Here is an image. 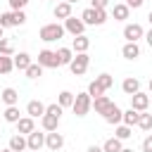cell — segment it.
I'll return each instance as SVG.
<instances>
[{"label":"cell","instance_id":"6da1fadb","mask_svg":"<svg viewBox=\"0 0 152 152\" xmlns=\"http://www.w3.org/2000/svg\"><path fill=\"white\" fill-rule=\"evenodd\" d=\"M107 19H109L107 10H93V7H88V10L81 12V21L86 26H102Z\"/></svg>","mask_w":152,"mask_h":152},{"label":"cell","instance_id":"7a4b0ae2","mask_svg":"<svg viewBox=\"0 0 152 152\" xmlns=\"http://www.w3.org/2000/svg\"><path fill=\"white\" fill-rule=\"evenodd\" d=\"M38 36H40V40H43V43H55V40H59V38L64 36V26H62V24H57V21L45 24V26H40Z\"/></svg>","mask_w":152,"mask_h":152},{"label":"cell","instance_id":"3957f363","mask_svg":"<svg viewBox=\"0 0 152 152\" xmlns=\"http://www.w3.org/2000/svg\"><path fill=\"white\" fill-rule=\"evenodd\" d=\"M90 107H93V97H90L88 93H76V95H74L71 112H74L76 116H86V114L90 112Z\"/></svg>","mask_w":152,"mask_h":152},{"label":"cell","instance_id":"277c9868","mask_svg":"<svg viewBox=\"0 0 152 152\" xmlns=\"http://www.w3.org/2000/svg\"><path fill=\"white\" fill-rule=\"evenodd\" d=\"M88 64H90L88 52H78V55H74V59H71L69 69H71V74H74V76H83V74L88 71Z\"/></svg>","mask_w":152,"mask_h":152},{"label":"cell","instance_id":"5b68a950","mask_svg":"<svg viewBox=\"0 0 152 152\" xmlns=\"http://www.w3.org/2000/svg\"><path fill=\"white\" fill-rule=\"evenodd\" d=\"M38 64L43 66V69H57L59 66V59H57V52L55 50H40L38 52Z\"/></svg>","mask_w":152,"mask_h":152},{"label":"cell","instance_id":"8992f818","mask_svg":"<svg viewBox=\"0 0 152 152\" xmlns=\"http://www.w3.org/2000/svg\"><path fill=\"white\" fill-rule=\"evenodd\" d=\"M124 38H126V43H138L140 38H145V28L140 24H126L124 26Z\"/></svg>","mask_w":152,"mask_h":152},{"label":"cell","instance_id":"52a82bcc","mask_svg":"<svg viewBox=\"0 0 152 152\" xmlns=\"http://www.w3.org/2000/svg\"><path fill=\"white\" fill-rule=\"evenodd\" d=\"M83 31H86V24L81 21V17L76 19V17L71 14L69 19H64V33H71V36H83Z\"/></svg>","mask_w":152,"mask_h":152},{"label":"cell","instance_id":"ba28073f","mask_svg":"<svg viewBox=\"0 0 152 152\" xmlns=\"http://www.w3.org/2000/svg\"><path fill=\"white\" fill-rule=\"evenodd\" d=\"M150 107V95L147 93H135V95H131V109H135V112H145Z\"/></svg>","mask_w":152,"mask_h":152},{"label":"cell","instance_id":"9c48e42d","mask_svg":"<svg viewBox=\"0 0 152 152\" xmlns=\"http://www.w3.org/2000/svg\"><path fill=\"white\" fill-rule=\"evenodd\" d=\"M45 147H48V150H52V152L62 150V147H64V135H62V133H57V131L45 133Z\"/></svg>","mask_w":152,"mask_h":152},{"label":"cell","instance_id":"30bf717a","mask_svg":"<svg viewBox=\"0 0 152 152\" xmlns=\"http://www.w3.org/2000/svg\"><path fill=\"white\" fill-rule=\"evenodd\" d=\"M43 145H45V133L33 131V133H28V135H26V147H28L31 152H38Z\"/></svg>","mask_w":152,"mask_h":152},{"label":"cell","instance_id":"8fae6325","mask_svg":"<svg viewBox=\"0 0 152 152\" xmlns=\"http://www.w3.org/2000/svg\"><path fill=\"white\" fill-rule=\"evenodd\" d=\"M88 48H90V38L83 33V36H74V40H71V50H74V55H78V52H88Z\"/></svg>","mask_w":152,"mask_h":152},{"label":"cell","instance_id":"7c38bea8","mask_svg":"<svg viewBox=\"0 0 152 152\" xmlns=\"http://www.w3.org/2000/svg\"><path fill=\"white\" fill-rule=\"evenodd\" d=\"M36 131V121L31 119V116H21L19 121H17V133L19 135H28V133H33Z\"/></svg>","mask_w":152,"mask_h":152},{"label":"cell","instance_id":"4fadbf2b","mask_svg":"<svg viewBox=\"0 0 152 152\" xmlns=\"http://www.w3.org/2000/svg\"><path fill=\"white\" fill-rule=\"evenodd\" d=\"M52 14H55V19H69L71 17V5L69 2H64V0H59L57 5H55V10H52Z\"/></svg>","mask_w":152,"mask_h":152},{"label":"cell","instance_id":"5bb4252c","mask_svg":"<svg viewBox=\"0 0 152 152\" xmlns=\"http://www.w3.org/2000/svg\"><path fill=\"white\" fill-rule=\"evenodd\" d=\"M12 62H14V69H19V71H26V69L33 64L28 52H19V55H14V57H12Z\"/></svg>","mask_w":152,"mask_h":152},{"label":"cell","instance_id":"9a60e30c","mask_svg":"<svg viewBox=\"0 0 152 152\" xmlns=\"http://www.w3.org/2000/svg\"><path fill=\"white\" fill-rule=\"evenodd\" d=\"M121 90H124L126 95H135V93L140 90V81H138L135 76H126L124 83H121Z\"/></svg>","mask_w":152,"mask_h":152},{"label":"cell","instance_id":"2e32d148","mask_svg":"<svg viewBox=\"0 0 152 152\" xmlns=\"http://www.w3.org/2000/svg\"><path fill=\"white\" fill-rule=\"evenodd\" d=\"M112 104H114V102H112L107 95H100V97H95V100H93V107H95V112H97V114H102V116L109 112V107H112Z\"/></svg>","mask_w":152,"mask_h":152},{"label":"cell","instance_id":"e0dca14e","mask_svg":"<svg viewBox=\"0 0 152 152\" xmlns=\"http://www.w3.org/2000/svg\"><path fill=\"white\" fill-rule=\"evenodd\" d=\"M26 114H28L31 119H38V116L45 114V104H43L40 100H31V102L26 104Z\"/></svg>","mask_w":152,"mask_h":152},{"label":"cell","instance_id":"ac0fdd59","mask_svg":"<svg viewBox=\"0 0 152 152\" xmlns=\"http://www.w3.org/2000/svg\"><path fill=\"white\" fill-rule=\"evenodd\" d=\"M40 126H43V131H45V133H52V131H57V126H59V116L43 114V116H40Z\"/></svg>","mask_w":152,"mask_h":152},{"label":"cell","instance_id":"d6986e66","mask_svg":"<svg viewBox=\"0 0 152 152\" xmlns=\"http://www.w3.org/2000/svg\"><path fill=\"white\" fill-rule=\"evenodd\" d=\"M0 97H2V102H5L7 107H12V104H17V102H19V90L10 86V88H5V90L0 93Z\"/></svg>","mask_w":152,"mask_h":152},{"label":"cell","instance_id":"ffe728a7","mask_svg":"<svg viewBox=\"0 0 152 152\" xmlns=\"http://www.w3.org/2000/svg\"><path fill=\"white\" fill-rule=\"evenodd\" d=\"M121 55H124L126 59H138V57H140V45H138V43H124Z\"/></svg>","mask_w":152,"mask_h":152},{"label":"cell","instance_id":"44dd1931","mask_svg":"<svg viewBox=\"0 0 152 152\" xmlns=\"http://www.w3.org/2000/svg\"><path fill=\"white\" fill-rule=\"evenodd\" d=\"M121 114H124V112L119 109V104H112V107H109V112L104 114V121H107V124H112V126H119V124H121Z\"/></svg>","mask_w":152,"mask_h":152},{"label":"cell","instance_id":"7402d4cb","mask_svg":"<svg viewBox=\"0 0 152 152\" xmlns=\"http://www.w3.org/2000/svg\"><path fill=\"white\" fill-rule=\"evenodd\" d=\"M7 147H10L12 152H26V150H28V147H26V138L19 135V133L10 138V145H7Z\"/></svg>","mask_w":152,"mask_h":152},{"label":"cell","instance_id":"603a6c76","mask_svg":"<svg viewBox=\"0 0 152 152\" xmlns=\"http://www.w3.org/2000/svg\"><path fill=\"white\" fill-rule=\"evenodd\" d=\"M128 14H131V10H128L124 2H116V5L112 7V17H114L116 21H126V19H128Z\"/></svg>","mask_w":152,"mask_h":152},{"label":"cell","instance_id":"cb8c5ba5","mask_svg":"<svg viewBox=\"0 0 152 152\" xmlns=\"http://www.w3.org/2000/svg\"><path fill=\"white\" fill-rule=\"evenodd\" d=\"M55 52H57L59 66H69V64H71V59H74V50H71V48H59V50H55Z\"/></svg>","mask_w":152,"mask_h":152},{"label":"cell","instance_id":"d4e9b609","mask_svg":"<svg viewBox=\"0 0 152 152\" xmlns=\"http://www.w3.org/2000/svg\"><path fill=\"white\" fill-rule=\"evenodd\" d=\"M138 119H140V112H135V109H131V107L121 114V124H126V126H131V128L138 126Z\"/></svg>","mask_w":152,"mask_h":152},{"label":"cell","instance_id":"484cf974","mask_svg":"<svg viewBox=\"0 0 152 152\" xmlns=\"http://www.w3.org/2000/svg\"><path fill=\"white\" fill-rule=\"evenodd\" d=\"M2 119H5L7 124H17V121L21 119V114H19V107H17V104H12V107H5V112H2Z\"/></svg>","mask_w":152,"mask_h":152},{"label":"cell","instance_id":"4316f807","mask_svg":"<svg viewBox=\"0 0 152 152\" xmlns=\"http://www.w3.org/2000/svg\"><path fill=\"white\" fill-rule=\"evenodd\" d=\"M131 135H133V128L126 126V124H119V126L114 128V138H119V140H128Z\"/></svg>","mask_w":152,"mask_h":152},{"label":"cell","instance_id":"83f0119b","mask_svg":"<svg viewBox=\"0 0 152 152\" xmlns=\"http://www.w3.org/2000/svg\"><path fill=\"white\" fill-rule=\"evenodd\" d=\"M121 150H124V145H121L119 138H109V140H104V145H102V152H121Z\"/></svg>","mask_w":152,"mask_h":152},{"label":"cell","instance_id":"f1b7e54d","mask_svg":"<svg viewBox=\"0 0 152 152\" xmlns=\"http://www.w3.org/2000/svg\"><path fill=\"white\" fill-rule=\"evenodd\" d=\"M57 104H59L62 109H64V107H71V104H74V93H71V90H62L59 97H57Z\"/></svg>","mask_w":152,"mask_h":152},{"label":"cell","instance_id":"f546056e","mask_svg":"<svg viewBox=\"0 0 152 152\" xmlns=\"http://www.w3.org/2000/svg\"><path fill=\"white\" fill-rule=\"evenodd\" d=\"M0 55H5V57H14V45H12V40L0 38Z\"/></svg>","mask_w":152,"mask_h":152},{"label":"cell","instance_id":"4dcf8cb0","mask_svg":"<svg viewBox=\"0 0 152 152\" xmlns=\"http://www.w3.org/2000/svg\"><path fill=\"white\" fill-rule=\"evenodd\" d=\"M12 69H14V62H12V57H5V55H0V76L10 74Z\"/></svg>","mask_w":152,"mask_h":152},{"label":"cell","instance_id":"1f68e13d","mask_svg":"<svg viewBox=\"0 0 152 152\" xmlns=\"http://www.w3.org/2000/svg\"><path fill=\"white\" fill-rule=\"evenodd\" d=\"M86 93H88V95H90V97L95 100V97H100V95H104V88H102V86H100L97 81H93V83L88 86V90H86Z\"/></svg>","mask_w":152,"mask_h":152},{"label":"cell","instance_id":"d6a6232c","mask_svg":"<svg viewBox=\"0 0 152 152\" xmlns=\"http://www.w3.org/2000/svg\"><path fill=\"white\" fill-rule=\"evenodd\" d=\"M138 126H140L142 131H152V114H145V112H140Z\"/></svg>","mask_w":152,"mask_h":152},{"label":"cell","instance_id":"836d02e7","mask_svg":"<svg viewBox=\"0 0 152 152\" xmlns=\"http://www.w3.org/2000/svg\"><path fill=\"white\" fill-rule=\"evenodd\" d=\"M12 21H14V26H24V24H26V14H24V10L12 12Z\"/></svg>","mask_w":152,"mask_h":152},{"label":"cell","instance_id":"e575fe53","mask_svg":"<svg viewBox=\"0 0 152 152\" xmlns=\"http://www.w3.org/2000/svg\"><path fill=\"white\" fill-rule=\"evenodd\" d=\"M43 74V66L40 64H31L28 69H26V78H38Z\"/></svg>","mask_w":152,"mask_h":152},{"label":"cell","instance_id":"d590c367","mask_svg":"<svg viewBox=\"0 0 152 152\" xmlns=\"http://www.w3.org/2000/svg\"><path fill=\"white\" fill-rule=\"evenodd\" d=\"M45 114H52V116H59V119H62V107H59L57 102H52V104H45Z\"/></svg>","mask_w":152,"mask_h":152},{"label":"cell","instance_id":"8d00e7d4","mask_svg":"<svg viewBox=\"0 0 152 152\" xmlns=\"http://www.w3.org/2000/svg\"><path fill=\"white\" fill-rule=\"evenodd\" d=\"M0 26H2V28L14 26V21H12V12H2V14H0Z\"/></svg>","mask_w":152,"mask_h":152},{"label":"cell","instance_id":"74e56055","mask_svg":"<svg viewBox=\"0 0 152 152\" xmlns=\"http://www.w3.org/2000/svg\"><path fill=\"white\" fill-rule=\"evenodd\" d=\"M28 5V0H10V7H12V12H17V10H24Z\"/></svg>","mask_w":152,"mask_h":152},{"label":"cell","instance_id":"f35d334b","mask_svg":"<svg viewBox=\"0 0 152 152\" xmlns=\"http://www.w3.org/2000/svg\"><path fill=\"white\" fill-rule=\"evenodd\" d=\"M107 5H109V0H90L93 10H107Z\"/></svg>","mask_w":152,"mask_h":152},{"label":"cell","instance_id":"ab89813d","mask_svg":"<svg viewBox=\"0 0 152 152\" xmlns=\"http://www.w3.org/2000/svg\"><path fill=\"white\" fill-rule=\"evenodd\" d=\"M142 2H145V0H124V5H126L128 10H138V7H142Z\"/></svg>","mask_w":152,"mask_h":152},{"label":"cell","instance_id":"60d3db41","mask_svg":"<svg viewBox=\"0 0 152 152\" xmlns=\"http://www.w3.org/2000/svg\"><path fill=\"white\" fill-rule=\"evenodd\" d=\"M142 152H152V135H147L142 140Z\"/></svg>","mask_w":152,"mask_h":152},{"label":"cell","instance_id":"b9f144b4","mask_svg":"<svg viewBox=\"0 0 152 152\" xmlns=\"http://www.w3.org/2000/svg\"><path fill=\"white\" fill-rule=\"evenodd\" d=\"M86 152H102V147H100V145H88Z\"/></svg>","mask_w":152,"mask_h":152},{"label":"cell","instance_id":"7bdbcfd3","mask_svg":"<svg viewBox=\"0 0 152 152\" xmlns=\"http://www.w3.org/2000/svg\"><path fill=\"white\" fill-rule=\"evenodd\" d=\"M145 40H147V45H150V48H152V28H150V31H147V33H145Z\"/></svg>","mask_w":152,"mask_h":152},{"label":"cell","instance_id":"ee69618b","mask_svg":"<svg viewBox=\"0 0 152 152\" xmlns=\"http://www.w3.org/2000/svg\"><path fill=\"white\" fill-rule=\"evenodd\" d=\"M147 21H150V28H152V10H150V14H147Z\"/></svg>","mask_w":152,"mask_h":152},{"label":"cell","instance_id":"f6af8a7d","mask_svg":"<svg viewBox=\"0 0 152 152\" xmlns=\"http://www.w3.org/2000/svg\"><path fill=\"white\" fill-rule=\"evenodd\" d=\"M121 152H133V150H131V147H124V150H121Z\"/></svg>","mask_w":152,"mask_h":152},{"label":"cell","instance_id":"bcb514c9","mask_svg":"<svg viewBox=\"0 0 152 152\" xmlns=\"http://www.w3.org/2000/svg\"><path fill=\"white\" fill-rule=\"evenodd\" d=\"M64 2H69V5H74V2H78V0H64Z\"/></svg>","mask_w":152,"mask_h":152},{"label":"cell","instance_id":"7dc6e473","mask_svg":"<svg viewBox=\"0 0 152 152\" xmlns=\"http://www.w3.org/2000/svg\"><path fill=\"white\" fill-rule=\"evenodd\" d=\"M2 31H5V28H2V26H0V38H5V36H2Z\"/></svg>","mask_w":152,"mask_h":152},{"label":"cell","instance_id":"c3c4849f","mask_svg":"<svg viewBox=\"0 0 152 152\" xmlns=\"http://www.w3.org/2000/svg\"><path fill=\"white\" fill-rule=\"evenodd\" d=\"M147 86H150V93H152V78H150V83H147Z\"/></svg>","mask_w":152,"mask_h":152},{"label":"cell","instance_id":"681fc988","mask_svg":"<svg viewBox=\"0 0 152 152\" xmlns=\"http://www.w3.org/2000/svg\"><path fill=\"white\" fill-rule=\"evenodd\" d=\"M0 152H12V150H10V147H5V150H0Z\"/></svg>","mask_w":152,"mask_h":152},{"label":"cell","instance_id":"f907efd6","mask_svg":"<svg viewBox=\"0 0 152 152\" xmlns=\"http://www.w3.org/2000/svg\"><path fill=\"white\" fill-rule=\"evenodd\" d=\"M52 2H55V5H57V2H59V0H52Z\"/></svg>","mask_w":152,"mask_h":152},{"label":"cell","instance_id":"816d5d0a","mask_svg":"<svg viewBox=\"0 0 152 152\" xmlns=\"http://www.w3.org/2000/svg\"><path fill=\"white\" fill-rule=\"evenodd\" d=\"M26 152H31V150H26Z\"/></svg>","mask_w":152,"mask_h":152}]
</instances>
